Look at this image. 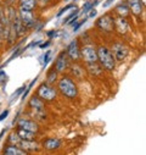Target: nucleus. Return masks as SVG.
I'll return each mask as SVG.
<instances>
[{
	"mask_svg": "<svg viewBox=\"0 0 146 155\" xmlns=\"http://www.w3.org/2000/svg\"><path fill=\"white\" fill-rule=\"evenodd\" d=\"M96 54H97V60L101 62V65L106 70H113L115 68L116 61H115V58H113L111 50H110L108 48L101 45L96 50Z\"/></svg>",
	"mask_w": 146,
	"mask_h": 155,
	"instance_id": "1",
	"label": "nucleus"
},
{
	"mask_svg": "<svg viewBox=\"0 0 146 155\" xmlns=\"http://www.w3.org/2000/svg\"><path fill=\"white\" fill-rule=\"evenodd\" d=\"M59 89L67 98H76L78 94V89H77L76 83L72 80L67 78V77H62V78L59 81Z\"/></svg>",
	"mask_w": 146,
	"mask_h": 155,
	"instance_id": "2",
	"label": "nucleus"
},
{
	"mask_svg": "<svg viewBox=\"0 0 146 155\" xmlns=\"http://www.w3.org/2000/svg\"><path fill=\"white\" fill-rule=\"evenodd\" d=\"M38 97L44 100H54L56 98V91L48 84H42L38 89Z\"/></svg>",
	"mask_w": 146,
	"mask_h": 155,
	"instance_id": "3",
	"label": "nucleus"
},
{
	"mask_svg": "<svg viewBox=\"0 0 146 155\" xmlns=\"http://www.w3.org/2000/svg\"><path fill=\"white\" fill-rule=\"evenodd\" d=\"M112 55L115 60H124L128 55V48L122 43H115L112 45Z\"/></svg>",
	"mask_w": 146,
	"mask_h": 155,
	"instance_id": "4",
	"label": "nucleus"
},
{
	"mask_svg": "<svg viewBox=\"0 0 146 155\" xmlns=\"http://www.w3.org/2000/svg\"><path fill=\"white\" fill-rule=\"evenodd\" d=\"M96 26H97L101 31L111 32V31L113 29V20L111 18V16H110V15H103L101 18L97 20Z\"/></svg>",
	"mask_w": 146,
	"mask_h": 155,
	"instance_id": "5",
	"label": "nucleus"
},
{
	"mask_svg": "<svg viewBox=\"0 0 146 155\" xmlns=\"http://www.w3.org/2000/svg\"><path fill=\"white\" fill-rule=\"evenodd\" d=\"M82 56L87 62H95L97 60V54L96 50L93 47H84L82 49Z\"/></svg>",
	"mask_w": 146,
	"mask_h": 155,
	"instance_id": "6",
	"label": "nucleus"
},
{
	"mask_svg": "<svg viewBox=\"0 0 146 155\" xmlns=\"http://www.w3.org/2000/svg\"><path fill=\"white\" fill-rule=\"evenodd\" d=\"M67 54L73 60H78L79 59V49H78V41L77 39L72 41L68 44V47H67Z\"/></svg>",
	"mask_w": 146,
	"mask_h": 155,
	"instance_id": "7",
	"label": "nucleus"
},
{
	"mask_svg": "<svg viewBox=\"0 0 146 155\" xmlns=\"http://www.w3.org/2000/svg\"><path fill=\"white\" fill-rule=\"evenodd\" d=\"M18 127L22 128V130L33 132V133L38 131V126H36V124H34V122L30 121V120H26V119H22V120L18 121Z\"/></svg>",
	"mask_w": 146,
	"mask_h": 155,
	"instance_id": "8",
	"label": "nucleus"
},
{
	"mask_svg": "<svg viewBox=\"0 0 146 155\" xmlns=\"http://www.w3.org/2000/svg\"><path fill=\"white\" fill-rule=\"evenodd\" d=\"M18 16H20V18H21L22 25L26 26V27H30V26L33 25V22H34L33 15H32V12H29V11H21V10H20Z\"/></svg>",
	"mask_w": 146,
	"mask_h": 155,
	"instance_id": "9",
	"label": "nucleus"
},
{
	"mask_svg": "<svg viewBox=\"0 0 146 155\" xmlns=\"http://www.w3.org/2000/svg\"><path fill=\"white\" fill-rule=\"evenodd\" d=\"M113 27H116L119 33H125L128 31V28H129L127 20L124 17H122V16H119L118 18H116L113 21Z\"/></svg>",
	"mask_w": 146,
	"mask_h": 155,
	"instance_id": "10",
	"label": "nucleus"
},
{
	"mask_svg": "<svg viewBox=\"0 0 146 155\" xmlns=\"http://www.w3.org/2000/svg\"><path fill=\"white\" fill-rule=\"evenodd\" d=\"M43 145H44V148L48 149V150H54V149H57V148L61 145V142H60V139H57V138H48L46 140H44Z\"/></svg>",
	"mask_w": 146,
	"mask_h": 155,
	"instance_id": "11",
	"label": "nucleus"
},
{
	"mask_svg": "<svg viewBox=\"0 0 146 155\" xmlns=\"http://www.w3.org/2000/svg\"><path fill=\"white\" fill-rule=\"evenodd\" d=\"M4 155H27V153L15 145H8L4 149Z\"/></svg>",
	"mask_w": 146,
	"mask_h": 155,
	"instance_id": "12",
	"label": "nucleus"
},
{
	"mask_svg": "<svg viewBox=\"0 0 146 155\" xmlns=\"http://www.w3.org/2000/svg\"><path fill=\"white\" fill-rule=\"evenodd\" d=\"M66 66H67L66 54H65V53H61V54H60V56H59V58H57V60H56L55 68H56V71H57V72H61V71H63V70L66 68Z\"/></svg>",
	"mask_w": 146,
	"mask_h": 155,
	"instance_id": "13",
	"label": "nucleus"
},
{
	"mask_svg": "<svg viewBox=\"0 0 146 155\" xmlns=\"http://www.w3.org/2000/svg\"><path fill=\"white\" fill-rule=\"evenodd\" d=\"M129 9H132V11L135 15H140L142 12L141 0H129Z\"/></svg>",
	"mask_w": 146,
	"mask_h": 155,
	"instance_id": "14",
	"label": "nucleus"
},
{
	"mask_svg": "<svg viewBox=\"0 0 146 155\" xmlns=\"http://www.w3.org/2000/svg\"><path fill=\"white\" fill-rule=\"evenodd\" d=\"M29 105L36 111V112H42L44 110V104L43 101L39 99V98H36V97H33L29 101Z\"/></svg>",
	"mask_w": 146,
	"mask_h": 155,
	"instance_id": "15",
	"label": "nucleus"
},
{
	"mask_svg": "<svg viewBox=\"0 0 146 155\" xmlns=\"http://www.w3.org/2000/svg\"><path fill=\"white\" fill-rule=\"evenodd\" d=\"M17 136L20 137L21 140H33L34 139V133L33 132H29V131H26V130H22V128L18 130Z\"/></svg>",
	"mask_w": 146,
	"mask_h": 155,
	"instance_id": "16",
	"label": "nucleus"
},
{
	"mask_svg": "<svg viewBox=\"0 0 146 155\" xmlns=\"http://www.w3.org/2000/svg\"><path fill=\"white\" fill-rule=\"evenodd\" d=\"M20 144L26 150H38L39 149L38 144H36L35 142H32V140H21Z\"/></svg>",
	"mask_w": 146,
	"mask_h": 155,
	"instance_id": "17",
	"label": "nucleus"
},
{
	"mask_svg": "<svg viewBox=\"0 0 146 155\" xmlns=\"http://www.w3.org/2000/svg\"><path fill=\"white\" fill-rule=\"evenodd\" d=\"M35 6V0H30V2H26V3H21L20 5V10L21 11H29L32 12V10Z\"/></svg>",
	"mask_w": 146,
	"mask_h": 155,
	"instance_id": "18",
	"label": "nucleus"
},
{
	"mask_svg": "<svg viewBox=\"0 0 146 155\" xmlns=\"http://www.w3.org/2000/svg\"><path fill=\"white\" fill-rule=\"evenodd\" d=\"M117 11L121 14V16L122 17H124L128 12H129V6L125 4V3H123V4H119L118 6H117Z\"/></svg>",
	"mask_w": 146,
	"mask_h": 155,
	"instance_id": "19",
	"label": "nucleus"
},
{
	"mask_svg": "<svg viewBox=\"0 0 146 155\" xmlns=\"http://www.w3.org/2000/svg\"><path fill=\"white\" fill-rule=\"evenodd\" d=\"M88 68L93 74H100L101 73V68L100 66L95 65V62H88Z\"/></svg>",
	"mask_w": 146,
	"mask_h": 155,
	"instance_id": "20",
	"label": "nucleus"
},
{
	"mask_svg": "<svg viewBox=\"0 0 146 155\" xmlns=\"http://www.w3.org/2000/svg\"><path fill=\"white\" fill-rule=\"evenodd\" d=\"M71 8H75V5H73V4H68V5H66L65 8H62V9L59 11V14H57V17H60V16H61L63 12H66V11H67L68 9H71Z\"/></svg>",
	"mask_w": 146,
	"mask_h": 155,
	"instance_id": "21",
	"label": "nucleus"
},
{
	"mask_svg": "<svg viewBox=\"0 0 146 155\" xmlns=\"http://www.w3.org/2000/svg\"><path fill=\"white\" fill-rule=\"evenodd\" d=\"M87 20H88V18H83L82 21H79V22H78V23H77L75 27H73V32H77V31H78V29H79V28H81V27H82V26H83V25L87 22Z\"/></svg>",
	"mask_w": 146,
	"mask_h": 155,
	"instance_id": "22",
	"label": "nucleus"
},
{
	"mask_svg": "<svg viewBox=\"0 0 146 155\" xmlns=\"http://www.w3.org/2000/svg\"><path fill=\"white\" fill-rule=\"evenodd\" d=\"M72 71H73V73H75L77 77H81L82 76V70H81V67L79 66H77V65H75V66H73V68H72Z\"/></svg>",
	"mask_w": 146,
	"mask_h": 155,
	"instance_id": "23",
	"label": "nucleus"
},
{
	"mask_svg": "<svg viewBox=\"0 0 146 155\" xmlns=\"http://www.w3.org/2000/svg\"><path fill=\"white\" fill-rule=\"evenodd\" d=\"M77 14H78V10H76L75 12H72L69 16H67V18H65V20H63V23H68V22H69L72 18H75V17L77 16Z\"/></svg>",
	"mask_w": 146,
	"mask_h": 155,
	"instance_id": "24",
	"label": "nucleus"
},
{
	"mask_svg": "<svg viewBox=\"0 0 146 155\" xmlns=\"http://www.w3.org/2000/svg\"><path fill=\"white\" fill-rule=\"evenodd\" d=\"M48 77H49V78H48V81H49V82H54V81L56 80V72H55L54 70H51V71H50V73L48 74Z\"/></svg>",
	"mask_w": 146,
	"mask_h": 155,
	"instance_id": "25",
	"label": "nucleus"
},
{
	"mask_svg": "<svg viewBox=\"0 0 146 155\" xmlns=\"http://www.w3.org/2000/svg\"><path fill=\"white\" fill-rule=\"evenodd\" d=\"M10 142H12V143H20L21 139H20V137L17 136V133H16V134L12 133V134L10 136Z\"/></svg>",
	"mask_w": 146,
	"mask_h": 155,
	"instance_id": "26",
	"label": "nucleus"
},
{
	"mask_svg": "<svg viewBox=\"0 0 146 155\" xmlns=\"http://www.w3.org/2000/svg\"><path fill=\"white\" fill-rule=\"evenodd\" d=\"M89 10H93V3H87L84 6H83V14H85V12H88Z\"/></svg>",
	"mask_w": 146,
	"mask_h": 155,
	"instance_id": "27",
	"label": "nucleus"
},
{
	"mask_svg": "<svg viewBox=\"0 0 146 155\" xmlns=\"http://www.w3.org/2000/svg\"><path fill=\"white\" fill-rule=\"evenodd\" d=\"M50 55H51V51L49 50V51H46V54L43 56V58H44V66H46L48 62L50 61Z\"/></svg>",
	"mask_w": 146,
	"mask_h": 155,
	"instance_id": "28",
	"label": "nucleus"
},
{
	"mask_svg": "<svg viewBox=\"0 0 146 155\" xmlns=\"http://www.w3.org/2000/svg\"><path fill=\"white\" fill-rule=\"evenodd\" d=\"M57 34H59L57 31H50V32H48V37L49 38H55V37H57Z\"/></svg>",
	"mask_w": 146,
	"mask_h": 155,
	"instance_id": "29",
	"label": "nucleus"
},
{
	"mask_svg": "<svg viewBox=\"0 0 146 155\" xmlns=\"http://www.w3.org/2000/svg\"><path fill=\"white\" fill-rule=\"evenodd\" d=\"M8 115H9V110H5L2 115H0V121L4 120V119H6V117H8Z\"/></svg>",
	"mask_w": 146,
	"mask_h": 155,
	"instance_id": "30",
	"label": "nucleus"
},
{
	"mask_svg": "<svg viewBox=\"0 0 146 155\" xmlns=\"http://www.w3.org/2000/svg\"><path fill=\"white\" fill-rule=\"evenodd\" d=\"M113 2H115V0H106V2L102 4V8H108V6L111 5Z\"/></svg>",
	"mask_w": 146,
	"mask_h": 155,
	"instance_id": "31",
	"label": "nucleus"
},
{
	"mask_svg": "<svg viewBox=\"0 0 146 155\" xmlns=\"http://www.w3.org/2000/svg\"><path fill=\"white\" fill-rule=\"evenodd\" d=\"M24 88H26V86H23L22 88H20V89H17V92L16 93H14V98H16V95H18V94H21L23 91H24Z\"/></svg>",
	"mask_w": 146,
	"mask_h": 155,
	"instance_id": "32",
	"label": "nucleus"
},
{
	"mask_svg": "<svg viewBox=\"0 0 146 155\" xmlns=\"http://www.w3.org/2000/svg\"><path fill=\"white\" fill-rule=\"evenodd\" d=\"M96 14H97V11H96V10H91V11H90V14H89V16H88L87 18H91V17H95V16H96Z\"/></svg>",
	"mask_w": 146,
	"mask_h": 155,
	"instance_id": "33",
	"label": "nucleus"
},
{
	"mask_svg": "<svg viewBox=\"0 0 146 155\" xmlns=\"http://www.w3.org/2000/svg\"><path fill=\"white\" fill-rule=\"evenodd\" d=\"M20 53H21V49H20V48H17V50H16V53H14V54H12V56H11V59H15V58H16V56H17V55H18ZM11 59H10V60H11Z\"/></svg>",
	"mask_w": 146,
	"mask_h": 155,
	"instance_id": "34",
	"label": "nucleus"
},
{
	"mask_svg": "<svg viewBox=\"0 0 146 155\" xmlns=\"http://www.w3.org/2000/svg\"><path fill=\"white\" fill-rule=\"evenodd\" d=\"M49 45H50V42H46V43H44V44L40 45V49H45V48L49 47Z\"/></svg>",
	"mask_w": 146,
	"mask_h": 155,
	"instance_id": "35",
	"label": "nucleus"
},
{
	"mask_svg": "<svg viewBox=\"0 0 146 155\" xmlns=\"http://www.w3.org/2000/svg\"><path fill=\"white\" fill-rule=\"evenodd\" d=\"M4 76L6 77V73H5V71H0V78H4Z\"/></svg>",
	"mask_w": 146,
	"mask_h": 155,
	"instance_id": "36",
	"label": "nucleus"
},
{
	"mask_svg": "<svg viewBox=\"0 0 146 155\" xmlns=\"http://www.w3.org/2000/svg\"><path fill=\"white\" fill-rule=\"evenodd\" d=\"M26 2H30V0H21V3H26Z\"/></svg>",
	"mask_w": 146,
	"mask_h": 155,
	"instance_id": "37",
	"label": "nucleus"
}]
</instances>
